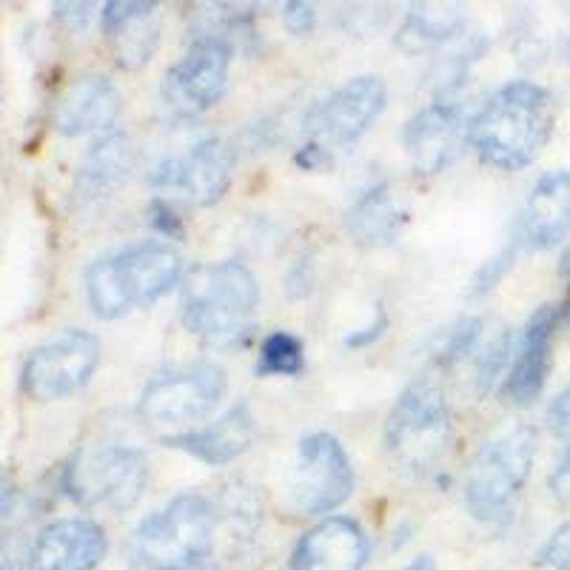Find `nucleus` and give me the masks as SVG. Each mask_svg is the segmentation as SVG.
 I'll use <instances>...</instances> for the list:
<instances>
[{
    "label": "nucleus",
    "mask_w": 570,
    "mask_h": 570,
    "mask_svg": "<svg viewBox=\"0 0 570 570\" xmlns=\"http://www.w3.org/2000/svg\"><path fill=\"white\" fill-rule=\"evenodd\" d=\"M553 120L557 104L551 91L533 80H513L471 117V146L493 169L519 171L551 140Z\"/></svg>",
    "instance_id": "1"
},
{
    "label": "nucleus",
    "mask_w": 570,
    "mask_h": 570,
    "mask_svg": "<svg viewBox=\"0 0 570 570\" xmlns=\"http://www.w3.org/2000/svg\"><path fill=\"white\" fill-rule=\"evenodd\" d=\"M257 303V279L234 259L195 266L183 279V325L212 348H240L252 337Z\"/></svg>",
    "instance_id": "2"
},
{
    "label": "nucleus",
    "mask_w": 570,
    "mask_h": 570,
    "mask_svg": "<svg viewBox=\"0 0 570 570\" xmlns=\"http://www.w3.org/2000/svg\"><path fill=\"white\" fill-rule=\"evenodd\" d=\"M183 279V257L160 240H140L104 254L86 268V303L100 320L151 305Z\"/></svg>",
    "instance_id": "3"
},
{
    "label": "nucleus",
    "mask_w": 570,
    "mask_h": 570,
    "mask_svg": "<svg viewBox=\"0 0 570 570\" xmlns=\"http://www.w3.org/2000/svg\"><path fill=\"white\" fill-rule=\"evenodd\" d=\"M214 548V513L200 493H180L146 517L129 537V562L140 570H195Z\"/></svg>",
    "instance_id": "4"
},
{
    "label": "nucleus",
    "mask_w": 570,
    "mask_h": 570,
    "mask_svg": "<svg viewBox=\"0 0 570 570\" xmlns=\"http://www.w3.org/2000/svg\"><path fill=\"white\" fill-rule=\"evenodd\" d=\"M451 442V405L440 383L420 376L391 409L385 422V451L411 473H431L440 468Z\"/></svg>",
    "instance_id": "5"
},
{
    "label": "nucleus",
    "mask_w": 570,
    "mask_h": 570,
    "mask_svg": "<svg viewBox=\"0 0 570 570\" xmlns=\"http://www.w3.org/2000/svg\"><path fill=\"white\" fill-rule=\"evenodd\" d=\"M537 460V431L517 425L493 436L473 456L465 482V502L480 522H502L525 488Z\"/></svg>",
    "instance_id": "6"
},
{
    "label": "nucleus",
    "mask_w": 570,
    "mask_h": 570,
    "mask_svg": "<svg viewBox=\"0 0 570 570\" xmlns=\"http://www.w3.org/2000/svg\"><path fill=\"white\" fill-rule=\"evenodd\" d=\"M226 394V371L217 363H188L163 371L142 389L137 414L155 428L191 425L217 409Z\"/></svg>",
    "instance_id": "7"
},
{
    "label": "nucleus",
    "mask_w": 570,
    "mask_h": 570,
    "mask_svg": "<svg viewBox=\"0 0 570 570\" xmlns=\"http://www.w3.org/2000/svg\"><path fill=\"white\" fill-rule=\"evenodd\" d=\"M146 456L131 445H106L95 454H75L63 468V491L86 505H109L124 513L146 488Z\"/></svg>",
    "instance_id": "8"
},
{
    "label": "nucleus",
    "mask_w": 570,
    "mask_h": 570,
    "mask_svg": "<svg viewBox=\"0 0 570 570\" xmlns=\"http://www.w3.org/2000/svg\"><path fill=\"white\" fill-rule=\"evenodd\" d=\"M100 363V340L83 328H66L27 356L20 389L35 402H55L75 394Z\"/></svg>",
    "instance_id": "9"
},
{
    "label": "nucleus",
    "mask_w": 570,
    "mask_h": 570,
    "mask_svg": "<svg viewBox=\"0 0 570 570\" xmlns=\"http://www.w3.org/2000/svg\"><path fill=\"white\" fill-rule=\"evenodd\" d=\"M354 491V468L343 442L334 434L305 436L299 442L297 465L292 473V505L294 511L320 517L340 508Z\"/></svg>",
    "instance_id": "10"
},
{
    "label": "nucleus",
    "mask_w": 570,
    "mask_h": 570,
    "mask_svg": "<svg viewBox=\"0 0 570 570\" xmlns=\"http://www.w3.org/2000/svg\"><path fill=\"white\" fill-rule=\"evenodd\" d=\"M234 177V149L223 137H206L186 155L166 157L149 169V183L166 195L191 206H214L228 191Z\"/></svg>",
    "instance_id": "11"
},
{
    "label": "nucleus",
    "mask_w": 570,
    "mask_h": 570,
    "mask_svg": "<svg viewBox=\"0 0 570 570\" xmlns=\"http://www.w3.org/2000/svg\"><path fill=\"white\" fill-rule=\"evenodd\" d=\"M232 49L226 40L195 38L188 52L166 71L163 100L175 115L195 117L212 109L226 95Z\"/></svg>",
    "instance_id": "12"
},
{
    "label": "nucleus",
    "mask_w": 570,
    "mask_h": 570,
    "mask_svg": "<svg viewBox=\"0 0 570 570\" xmlns=\"http://www.w3.org/2000/svg\"><path fill=\"white\" fill-rule=\"evenodd\" d=\"M471 117L456 100H436L411 117L402 129V146L420 175H440L471 140Z\"/></svg>",
    "instance_id": "13"
},
{
    "label": "nucleus",
    "mask_w": 570,
    "mask_h": 570,
    "mask_svg": "<svg viewBox=\"0 0 570 570\" xmlns=\"http://www.w3.org/2000/svg\"><path fill=\"white\" fill-rule=\"evenodd\" d=\"M389 104V89L374 75L348 80L308 115V135L325 142H354L376 124Z\"/></svg>",
    "instance_id": "14"
},
{
    "label": "nucleus",
    "mask_w": 570,
    "mask_h": 570,
    "mask_svg": "<svg viewBox=\"0 0 570 570\" xmlns=\"http://www.w3.org/2000/svg\"><path fill=\"white\" fill-rule=\"evenodd\" d=\"M109 542L106 531L83 517L58 519L35 537L29 548L32 570H95L104 562Z\"/></svg>",
    "instance_id": "15"
},
{
    "label": "nucleus",
    "mask_w": 570,
    "mask_h": 570,
    "mask_svg": "<svg viewBox=\"0 0 570 570\" xmlns=\"http://www.w3.org/2000/svg\"><path fill=\"white\" fill-rule=\"evenodd\" d=\"M557 328L559 308H551V305L537 308L531 314V320L525 323V328H522L517 356H513V365L505 376V389H502V394H505V400L511 405H531L544 391L548 374H551V354Z\"/></svg>",
    "instance_id": "16"
},
{
    "label": "nucleus",
    "mask_w": 570,
    "mask_h": 570,
    "mask_svg": "<svg viewBox=\"0 0 570 570\" xmlns=\"http://www.w3.org/2000/svg\"><path fill=\"white\" fill-rule=\"evenodd\" d=\"M368 551V537L354 519L328 517L299 539L288 570H363Z\"/></svg>",
    "instance_id": "17"
},
{
    "label": "nucleus",
    "mask_w": 570,
    "mask_h": 570,
    "mask_svg": "<svg viewBox=\"0 0 570 570\" xmlns=\"http://www.w3.org/2000/svg\"><path fill=\"white\" fill-rule=\"evenodd\" d=\"M120 115V91L104 75H80L55 104L52 124L60 135L80 137L106 131Z\"/></svg>",
    "instance_id": "18"
},
{
    "label": "nucleus",
    "mask_w": 570,
    "mask_h": 570,
    "mask_svg": "<svg viewBox=\"0 0 570 570\" xmlns=\"http://www.w3.org/2000/svg\"><path fill=\"white\" fill-rule=\"evenodd\" d=\"M100 27H104L117 66H124V69H140L149 63L160 43L157 3L111 0L100 12Z\"/></svg>",
    "instance_id": "19"
},
{
    "label": "nucleus",
    "mask_w": 570,
    "mask_h": 570,
    "mask_svg": "<svg viewBox=\"0 0 570 570\" xmlns=\"http://www.w3.org/2000/svg\"><path fill=\"white\" fill-rule=\"evenodd\" d=\"M254 434H257V422H254L248 402H237L212 425L200 428V431H186V434L163 436V442L177 451H186L206 465H228L252 448Z\"/></svg>",
    "instance_id": "20"
},
{
    "label": "nucleus",
    "mask_w": 570,
    "mask_h": 570,
    "mask_svg": "<svg viewBox=\"0 0 570 570\" xmlns=\"http://www.w3.org/2000/svg\"><path fill=\"white\" fill-rule=\"evenodd\" d=\"M570 232V171H548L528 195L519 217V243L551 248Z\"/></svg>",
    "instance_id": "21"
},
{
    "label": "nucleus",
    "mask_w": 570,
    "mask_h": 570,
    "mask_svg": "<svg viewBox=\"0 0 570 570\" xmlns=\"http://www.w3.org/2000/svg\"><path fill=\"white\" fill-rule=\"evenodd\" d=\"M409 212L400 203L394 188L389 183H376L365 188L363 195L356 197L354 206L345 214V228L354 237V243L365 248H383L396 243V237L405 228Z\"/></svg>",
    "instance_id": "22"
},
{
    "label": "nucleus",
    "mask_w": 570,
    "mask_h": 570,
    "mask_svg": "<svg viewBox=\"0 0 570 570\" xmlns=\"http://www.w3.org/2000/svg\"><path fill=\"white\" fill-rule=\"evenodd\" d=\"M131 169H135V142L126 135L111 131V135L100 137L86 155L78 171V183H75V195L83 203L100 200L111 188L120 186Z\"/></svg>",
    "instance_id": "23"
},
{
    "label": "nucleus",
    "mask_w": 570,
    "mask_h": 570,
    "mask_svg": "<svg viewBox=\"0 0 570 570\" xmlns=\"http://www.w3.org/2000/svg\"><path fill=\"white\" fill-rule=\"evenodd\" d=\"M465 32V14L454 3H416L396 32V46L405 55L434 52Z\"/></svg>",
    "instance_id": "24"
},
{
    "label": "nucleus",
    "mask_w": 570,
    "mask_h": 570,
    "mask_svg": "<svg viewBox=\"0 0 570 570\" xmlns=\"http://www.w3.org/2000/svg\"><path fill=\"white\" fill-rule=\"evenodd\" d=\"M511 331L499 323H485L480 343L473 348L471 360V385L473 394L485 396L497 385V380L505 374L508 354H511Z\"/></svg>",
    "instance_id": "25"
},
{
    "label": "nucleus",
    "mask_w": 570,
    "mask_h": 570,
    "mask_svg": "<svg viewBox=\"0 0 570 570\" xmlns=\"http://www.w3.org/2000/svg\"><path fill=\"white\" fill-rule=\"evenodd\" d=\"M485 323L488 320L482 317H462L448 325V328H442L440 334H434V340L428 345L431 363L436 368H448V365H456L462 360H468L473 354V348H476V343H480Z\"/></svg>",
    "instance_id": "26"
},
{
    "label": "nucleus",
    "mask_w": 570,
    "mask_h": 570,
    "mask_svg": "<svg viewBox=\"0 0 570 570\" xmlns=\"http://www.w3.org/2000/svg\"><path fill=\"white\" fill-rule=\"evenodd\" d=\"M305 365L303 340L288 331H274L259 345L257 374L259 376H297Z\"/></svg>",
    "instance_id": "27"
},
{
    "label": "nucleus",
    "mask_w": 570,
    "mask_h": 570,
    "mask_svg": "<svg viewBox=\"0 0 570 570\" xmlns=\"http://www.w3.org/2000/svg\"><path fill=\"white\" fill-rule=\"evenodd\" d=\"M519 246H522V243H519V237H513L511 246L502 248V252H499L497 257L488 259L485 266H482L480 272H476V277H473V283H471V294H473V297H482V294L491 292L493 285H497L499 279H502L508 272H511L513 259H517Z\"/></svg>",
    "instance_id": "28"
},
{
    "label": "nucleus",
    "mask_w": 570,
    "mask_h": 570,
    "mask_svg": "<svg viewBox=\"0 0 570 570\" xmlns=\"http://www.w3.org/2000/svg\"><path fill=\"white\" fill-rule=\"evenodd\" d=\"M537 562L544 570H570V519L542 544Z\"/></svg>",
    "instance_id": "29"
},
{
    "label": "nucleus",
    "mask_w": 570,
    "mask_h": 570,
    "mask_svg": "<svg viewBox=\"0 0 570 570\" xmlns=\"http://www.w3.org/2000/svg\"><path fill=\"white\" fill-rule=\"evenodd\" d=\"M149 223L157 234L166 237V240H180L183 232H186V223H183L180 214L171 208L169 200H163V197L149 203Z\"/></svg>",
    "instance_id": "30"
},
{
    "label": "nucleus",
    "mask_w": 570,
    "mask_h": 570,
    "mask_svg": "<svg viewBox=\"0 0 570 570\" xmlns=\"http://www.w3.org/2000/svg\"><path fill=\"white\" fill-rule=\"evenodd\" d=\"M385 7H351L345 9L343 23L354 35H371L385 23Z\"/></svg>",
    "instance_id": "31"
},
{
    "label": "nucleus",
    "mask_w": 570,
    "mask_h": 570,
    "mask_svg": "<svg viewBox=\"0 0 570 570\" xmlns=\"http://www.w3.org/2000/svg\"><path fill=\"white\" fill-rule=\"evenodd\" d=\"M283 27L294 35V38H305L312 35L314 27H317V12H314L312 3H285L283 7Z\"/></svg>",
    "instance_id": "32"
},
{
    "label": "nucleus",
    "mask_w": 570,
    "mask_h": 570,
    "mask_svg": "<svg viewBox=\"0 0 570 570\" xmlns=\"http://www.w3.org/2000/svg\"><path fill=\"white\" fill-rule=\"evenodd\" d=\"M389 323H391V320H389V312H385L383 305H380V308H376L374 323L365 325V328L351 331L348 337H345V345H348V348H365V345L376 343V340L383 337L385 331H389Z\"/></svg>",
    "instance_id": "33"
},
{
    "label": "nucleus",
    "mask_w": 570,
    "mask_h": 570,
    "mask_svg": "<svg viewBox=\"0 0 570 570\" xmlns=\"http://www.w3.org/2000/svg\"><path fill=\"white\" fill-rule=\"evenodd\" d=\"M548 485H551V493L557 502H562V505H568L570 502V445L564 448V454L559 456L557 468L551 471V480H548Z\"/></svg>",
    "instance_id": "34"
},
{
    "label": "nucleus",
    "mask_w": 570,
    "mask_h": 570,
    "mask_svg": "<svg viewBox=\"0 0 570 570\" xmlns=\"http://www.w3.org/2000/svg\"><path fill=\"white\" fill-rule=\"evenodd\" d=\"M548 425L557 436H570V385L551 402L548 409Z\"/></svg>",
    "instance_id": "35"
},
{
    "label": "nucleus",
    "mask_w": 570,
    "mask_h": 570,
    "mask_svg": "<svg viewBox=\"0 0 570 570\" xmlns=\"http://www.w3.org/2000/svg\"><path fill=\"white\" fill-rule=\"evenodd\" d=\"M294 163H297L303 171H323L331 166V151L325 149L323 142H308L303 149L294 155Z\"/></svg>",
    "instance_id": "36"
},
{
    "label": "nucleus",
    "mask_w": 570,
    "mask_h": 570,
    "mask_svg": "<svg viewBox=\"0 0 570 570\" xmlns=\"http://www.w3.org/2000/svg\"><path fill=\"white\" fill-rule=\"evenodd\" d=\"M55 14H58V20H63L66 27L80 32L91 20V7L89 3H55Z\"/></svg>",
    "instance_id": "37"
},
{
    "label": "nucleus",
    "mask_w": 570,
    "mask_h": 570,
    "mask_svg": "<svg viewBox=\"0 0 570 570\" xmlns=\"http://www.w3.org/2000/svg\"><path fill=\"white\" fill-rule=\"evenodd\" d=\"M288 292H292V297H303V294L312 292V274H308V263H303V259L288 274Z\"/></svg>",
    "instance_id": "38"
},
{
    "label": "nucleus",
    "mask_w": 570,
    "mask_h": 570,
    "mask_svg": "<svg viewBox=\"0 0 570 570\" xmlns=\"http://www.w3.org/2000/svg\"><path fill=\"white\" fill-rule=\"evenodd\" d=\"M12 502H14V485L3 476V473H0V519L7 517Z\"/></svg>",
    "instance_id": "39"
},
{
    "label": "nucleus",
    "mask_w": 570,
    "mask_h": 570,
    "mask_svg": "<svg viewBox=\"0 0 570 570\" xmlns=\"http://www.w3.org/2000/svg\"><path fill=\"white\" fill-rule=\"evenodd\" d=\"M400 570H436V564H434V559H431V557H420V559H414V562L405 564V568H400Z\"/></svg>",
    "instance_id": "40"
},
{
    "label": "nucleus",
    "mask_w": 570,
    "mask_h": 570,
    "mask_svg": "<svg viewBox=\"0 0 570 570\" xmlns=\"http://www.w3.org/2000/svg\"><path fill=\"white\" fill-rule=\"evenodd\" d=\"M0 570H18V559L9 551H3V548H0Z\"/></svg>",
    "instance_id": "41"
},
{
    "label": "nucleus",
    "mask_w": 570,
    "mask_h": 570,
    "mask_svg": "<svg viewBox=\"0 0 570 570\" xmlns=\"http://www.w3.org/2000/svg\"><path fill=\"white\" fill-rule=\"evenodd\" d=\"M559 323H570V288H568V297H564L562 308H559Z\"/></svg>",
    "instance_id": "42"
},
{
    "label": "nucleus",
    "mask_w": 570,
    "mask_h": 570,
    "mask_svg": "<svg viewBox=\"0 0 570 570\" xmlns=\"http://www.w3.org/2000/svg\"><path fill=\"white\" fill-rule=\"evenodd\" d=\"M568 60H570V38H568Z\"/></svg>",
    "instance_id": "43"
}]
</instances>
